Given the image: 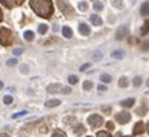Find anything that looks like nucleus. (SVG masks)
I'll use <instances>...</instances> for the list:
<instances>
[{
    "label": "nucleus",
    "mask_w": 149,
    "mask_h": 137,
    "mask_svg": "<svg viewBox=\"0 0 149 137\" xmlns=\"http://www.w3.org/2000/svg\"><path fill=\"white\" fill-rule=\"evenodd\" d=\"M124 57H125V51H124V50H116V51L111 52V58L122 59Z\"/></svg>",
    "instance_id": "obj_9"
},
{
    "label": "nucleus",
    "mask_w": 149,
    "mask_h": 137,
    "mask_svg": "<svg viewBox=\"0 0 149 137\" xmlns=\"http://www.w3.org/2000/svg\"><path fill=\"white\" fill-rule=\"evenodd\" d=\"M116 120L120 124H126L130 121V113L129 112H121V113L116 114Z\"/></svg>",
    "instance_id": "obj_4"
},
{
    "label": "nucleus",
    "mask_w": 149,
    "mask_h": 137,
    "mask_svg": "<svg viewBox=\"0 0 149 137\" xmlns=\"http://www.w3.org/2000/svg\"><path fill=\"white\" fill-rule=\"evenodd\" d=\"M104 58V52L100 51V50H95L93 54V59L94 61H101V59Z\"/></svg>",
    "instance_id": "obj_15"
},
{
    "label": "nucleus",
    "mask_w": 149,
    "mask_h": 137,
    "mask_svg": "<svg viewBox=\"0 0 149 137\" xmlns=\"http://www.w3.org/2000/svg\"><path fill=\"white\" fill-rule=\"evenodd\" d=\"M30 6L42 17H50L54 11L51 0H30Z\"/></svg>",
    "instance_id": "obj_1"
},
{
    "label": "nucleus",
    "mask_w": 149,
    "mask_h": 137,
    "mask_svg": "<svg viewBox=\"0 0 149 137\" xmlns=\"http://www.w3.org/2000/svg\"><path fill=\"white\" fill-rule=\"evenodd\" d=\"M93 87V83L90 81H86V82H83V90H90Z\"/></svg>",
    "instance_id": "obj_25"
},
{
    "label": "nucleus",
    "mask_w": 149,
    "mask_h": 137,
    "mask_svg": "<svg viewBox=\"0 0 149 137\" xmlns=\"http://www.w3.org/2000/svg\"><path fill=\"white\" fill-rule=\"evenodd\" d=\"M59 103H61L59 99H50V101L46 102V108H55V106H58Z\"/></svg>",
    "instance_id": "obj_14"
},
{
    "label": "nucleus",
    "mask_w": 149,
    "mask_h": 137,
    "mask_svg": "<svg viewBox=\"0 0 149 137\" xmlns=\"http://www.w3.org/2000/svg\"><path fill=\"white\" fill-rule=\"evenodd\" d=\"M17 63V59L16 58H12V59H10V61H7V65L8 66H15Z\"/></svg>",
    "instance_id": "obj_32"
},
{
    "label": "nucleus",
    "mask_w": 149,
    "mask_h": 137,
    "mask_svg": "<svg viewBox=\"0 0 149 137\" xmlns=\"http://www.w3.org/2000/svg\"><path fill=\"white\" fill-rule=\"evenodd\" d=\"M141 14H142V15H149V1H146V3L142 4V7H141Z\"/></svg>",
    "instance_id": "obj_16"
},
{
    "label": "nucleus",
    "mask_w": 149,
    "mask_h": 137,
    "mask_svg": "<svg viewBox=\"0 0 149 137\" xmlns=\"http://www.w3.org/2000/svg\"><path fill=\"white\" fill-rule=\"evenodd\" d=\"M51 137H66V133L63 132V130H55L54 133H52V136Z\"/></svg>",
    "instance_id": "obj_21"
},
{
    "label": "nucleus",
    "mask_w": 149,
    "mask_h": 137,
    "mask_svg": "<svg viewBox=\"0 0 149 137\" xmlns=\"http://www.w3.org/2000/svg\"><path fill=\"white\" fill-rule=\"evenodd\" d=\"M12 101H14V99H12V97H11V96H6V97H4V103H6V105H11V103H12Z\"/></svg>",
    "instance_id": "obj_29"
},
{
    "label": "nucleus",
    "mask_w": 149,
    "mask_h": 137,
    "mask_svg": "<svg viewBox=\"0 0 149 137\" xmlns=\"http://www.w3.org/2000/svg\"><path fill=\"white\" fill-rule=\"evenodd\" d=\"M102 109L105 110V113H109V110H110V108H106V106H104Z\"/></svg>",
    "instance_id": "obj_40"
},
{
    "label": "nucleus",
    "mask_w": 149,
    "mask_h": 137,
    "mask_svg": "<svg viewBox=\"0 0 149 137\" xmlns=\"http://www.w3.org/2000/svg\"><path fill=\"white\" fill-rule=\"evenodd\" d=\"M100 79H101V82L108 83V82H110V81H111V77L109 75V74H102V75L100 77Z\"/></svg>",
    "instance_id": "obj_17"
},
{
    "label": "nucleus",
    "mask_w": 149,
    "mask_h": 137,
    "mask_svg": "<svg viewBox=\"0 0 149 137\" xmlns=\"http://www.w3.org/2000/svg\"><path fill=\"white\" fill-rule=\"evenodd\" d=\"M1 87H3V82H0V89H1Z\"/></svg>",
    "instance_id": "obj_43"
},
{
    "label": "nucleus",
    "mask_w": 149,
    "mask_h": 137,
    "mask_svg": "<svg viewBox=\"0 0 149 137\" xmlns=\"http://www.w3.org/2000/svg\"><path fill=\"white\" fill-rule=\"evenodd\" d=\"M111 4L116 8H121L122 7V0H111Z\"/></svg>",
    "instance_id": "obj_23"
},
{
    "label": "nucleus",
    "mask_w": 149,
    "mask_h": 137,
    "mask_svg": "<svg viewBox=\"0 0 149 137\" xmlns=\"http://www.w3.org/2000/svg\"><path fill=\"white\" fill-rule=\"evenodd\" d=\"M74 132H75V134H78V136H81V134H83L85 133V128H83V125H78V127L74 129Z\"/></svg>",
    "instance_id": "obj_18"
},
{
    "label": "nucleus",
    "mask_w": 149,
    "mask_h": 137,
    "mask_svg": "<svg viewBox=\"0 0 149 137\" xmlns=\"http://www.w3.org/2000/svg\"><path fill=\"white\" fill-rule=\"evenodd\" d=\"M97 137H111V136H110V133L105 132V130H100L97 133Z\"/></svg>",
    "instance_id": "obj_26"
},
{
    "label": "nucleus",
    "mask_w": 149,
    "mask_h": 137,
    "mask_svg": "<svg viewBox=\"0 0 149 137\" xmlns=\"http://www.w3.org/2000/svg\"><path fill=\"white\" fill-rule=\"evenodd\" d=\"M23 52V48H15L14 50V55H20Z\"/></svg>",
    "instance_id": "obj_36"
},
{
    "label": "nucleus",
    "mask_w": 149,
    "mask_h": 137,
    "mask_svg": "<svg viewBox=\"0 0 149 137\" xmlns=\"http://www.w3.org/2000/svg\"><path fill=\"white\" fill-rule=\"evenodd\" d=\"M142 132H144V124L137 122L134 125V129H133V134H141Z\"/></svg>",
    "instance_id": "obj_8"
},
{
    "label": "nucleus",
    "mask_w": 149,
    "mask_h": 137,
    "mask_svg": "<svg viewBox=\"0 0 149 137\" xmlns=\"http://www.w3.org/2000/svg\"><path fill=\"white\" fill-rule=\"evenodd\" d=\"M12 42V34L8 28L0 27V43L3 46H8Z\"/></svg>",
    "instance_id": "obj_2"
},
{
    "label": "nucleus",
    "mask_w": 149,
    "mask_h": 137,
    "mask_svg": "<svg viewBox=\"0 0 149 137\" xmlns=\"http://www.w3.org/2000/svg\"><path fill=\"white\" fill-rule=\"evenodd\" d=\"M146 129H148V133H149V124H148V125H146Z\"/></svg>",
    "instance_id": "obj_45"
},
{
    "label": "nucleus",
    "mask_w": 149,
    "mask_h": 137,
    "mask_svg": "<svg viewBox=\"0 0 149 137\" xmlns=\"http://www.w3.org/2000/svg\"><path fill=\"white\" fill-rule=\"evenodd\" d=\"M137 113H139L140 116H141V114H142V116H144V114L146 113V108H145V106H144V108H140V109H139V112H137Z\"/></svg>",
    "instance_id": "obj_35"
},
{
    "label": "nucleus",
    "mask_w": 149,
    "mask_h": 137,
    "mask_svg": "<svg viewBox=\"0 0 149 137\" xmlns=\"http://www.w3.org/2000/svg\"><path fill=\"white\" fill-rule=\"evenodd\" d=\"M118 85L121 86V87H126V86L129 85V81H128V78H125V77H122L120 81H118Z\"/></svg>",
    "instance_id": "obj_20"
},
{
    "label": "nucleus",
    "mask_w": 149,
    "mask_h": 137,
    "mask_svg": "<svg viewBox=\"0 0 149 137\" xmlns=\"http://www.w3.org/2000/svg\"><path fill=\"white\" fill-rule=\"evenodd\" d=\"M1 19H3V15H1V11H0V22H1Z\"/></svg>",
    "instance_id": "obj_42"
},
{
    "label": "nucleus",
    "mask_w": 149,
    "mask_h": 137,
    "mask_svg": "<svg viewBox=\"0 0 149 137\" xmlns=\"http://www.w3.org/2000/svg\"><path fill=\"white\" fill-rule=\"evenodd\" d=\"M69 82L71 83V85H74V83L78 82V78H77L75 75H70V77H69Z\"/></svg>",
    "instance_id": "obj_30"
},
{
    "label": "nucleus",
    "mask_w": 149,
    "mask_h": 137,
    "mask_svg": "<svg viewBox=\"0 0 149 137\" xmlns=\"http://www.w3.org/2000/svg\"><path fill=\"white\" fill-rule=\"evenodd\" d=\"M87 122L90 124L91 128H98L104 124V118H102L100 114H91V116L87 118Z\"/></svg>",
    "instance_id": "obj_3"
},
{
    "label": "nucleus",
    "mask_w": 149,
    "mask_h": 137,
    "mask_svg": "<svg viewBox=\"0 0 149 137\" xmlns=\"http://www.w3.org/2000/svg\"><path fill=\"white\" fill-rule=\"evenodd\" d=\"M24 114H27V110H23V112H20V113H16V114H14V118H17V117H22V116H24Z\"/></svg>",
    "instance_id": "obj_34"
},
{
    "label": "nucleus",
    "mask_w": 149,
    "mask_h": 137,
    "mask_svg": "<svg viewBox=\"0 0 149 137\" xmlns=\"http://www.w3.org/2000/svg\"><path fill=\"white\" fill-rule=\"evenodd\" d=\"M128 32H129L128 27H126V26H121V27L117 30V32H116V39H117V41L125 39L126 36H128Z\"/></svg>",
    "instance_id": "obj_5"
},
{
    "label": "nucleus",
    "mask_w": 149,
    "mask_h": 137,
    "mask_svg": "<svg viewBox=\"0 0 149 137\" xmlns=\"http://www.w3.org/2000/svg\"><path fill=\"white\" fill-rule=\"evenodd\" d=\"M24 39L28 42H31L32 39H34V32L32 31H26L24 32Z\"/></svg>",
    "instance_id": "obj_19"
},
{
    "label": "nucleus",
    "mask_w": 149,
    "mask_h": 137,
    "mask_svg": "<svg viewBox=\"0 0 149 137\" xmlns=\"http://www.w3.org/2000/svg\"><path fill=\"white\" fill-rule=\"evenodd\" d=\"M38 31L40 32V34H46V32H47V26H46V24H40L39 28H38Z\"/></svg>",
    "instance_id": "obj_28"
},
{
    "label": "nucleus",
    "mask_w": 149,
    "mask_h": 137,
    "mask_svg": "<svg viewBox=\"0 0 149 137\" xmlns=\"http://www.w3.org/2000/svg\"><path fill=\"white\" fill-rule=\"evenodd\" d=\"M148 31H149V20H146L145 24H144V28L141 30V34L142 35H146V34H148Z\"/></svg>",
    "instance_id": "obj_22"
},
{
    "label": "nucleus",
    "mask_w": 149,
    "mask_h": 137,
    "mask_svg": "<svg viewBox=\"0 0 149 137\" xmlns=\"http://www.w3.org/2000/svg\"><path fill=\"white\" fill-rule=\"evenodd\" d=\"M61 89H62V85H61V83H52V85L47 86V92H49V93L61 92Z\"/></svg>",
    "instance_id": "obj_7"
},
{
    "label": "nucleus",
    "mask_w": 149,
    "mask_h": 137,
    "mask_svg": "<svg viewBox=\"0 0 149 137\" xmlns=\"http://www.w3.org/2000/svg\"><path fill=\"white\" fill-rule=\"evenodd\" d=\"M98 90H101V92H105V90H108V89H106V86H104V85H98Z\"/></svg>",
    "instance_id": "obj_39"
},
{
    "label": "nucleus",
    "mask_w": 149,
    "mask_h": 137,
    "mask_svg": "<svg viewBox=\"0 0 149 137\" xmlns=\"http://www.w3.org/2000/svg\"><path fill=\"white\" fill-rule=\"evenodd\" d=\"M90 22L94 24V26H101V24H102V19H101L98 15H95V14L90 16Z\"/></svg>",
    "instance_id": "obj_10"
},
{
    "label": "nucleus",
    "mask_w": 149,
    "mask_h": 137,
    "mask_svg": "<svg viewBox=\"0 0 149 137\" xmlns=\"http://www.w3.org/2000/svg\"><path fill=\"white\" fill-rule=\"evenodd\" d=\"M146 86H148V87H149V79H148V81H146Z\"/></svg>",
    "instance_id": "obj_44"
},
{
    "label": "nucleus",
    "mask_w": 149,
    "mask_h": 137,
    "mask_svg": "<svg viewBox=\"0 0 149 137\" xmlns=\"http://www.w3.org/2000/svg\"><path fill=\"white\" fill-rule=\"evenodd\" d=\"M1 3L6 6V7H8V8H12V7H15V6H19V4H22L24 0H0Z\"/></svg>",
    "instance_id": "obj_6"
},
{
    "label": "nucleus",
    "mask_w": 149,
    "mask_h": 137,
    "mask_svg": "<svg viewBox=\"0 0 149 137\" xmlns=\"http://www.w3.org/2000/svg\"><path fill=\"white\" fill-rule=\"evenodd\" d=\"M78 8H79L81 11H86V8H87L86 3H85V1H81V3L78 4Z\"/></svg>",
    "instance_id": "obj_31"
},
{
    "label": "nucleus",
    "mask_w": 149,
    "mask_h": 137,
    "mask_svg": "<svg viewBox=\"0 0 149 137\" xmlns=\"http://www.w3.org/2000/svg\"><path fill=\"white\" fill-rule=\"evenodd\" d=\"M126 137H129V136H126Z\"/></svg>",
    "instance_id": "obj_47"
},
{
    "label": "nucleus",
    "mask_w": 149,
    "mask_h": 137,
    "mask_svg": "<svg viewBox=\"0 0 149 137\" xmlns=\"http://www.w3.org/2000/svg\"><path fill=\"white\" fill-rule=\"evenodd\" d=\"M90 63H85V65H82V66H81V68H79V70H81V71H86V70H87V68H89V67H90Z\"/></svg>",
    "instance_id": "obj_33"
},
{
    "label": "nucleus",
    "mask_w": 149,
    "mask_h": 137,
    "mask_svg": "<svg viewBox=\"0 0 149 137\" xmlns=\"http://www.w3.org/2000/svg\"><path fill=\"white\" fill-rule=\"evenodd\" d=\"M93 8L95 11H101L102 8H104V6H102V3H100V1H95V3H94V6H93Z\"/></svg>",
    "instance_id": "obj_27"
},
{
    "label": "nucleus",
    "mask_w": 149,
    "mask_h": 137,
    "mask_svg": "<svg viewBox=\"0 0 149 137\" xmlns=\"http://www.w3.org/2000/svg\"><path fill=\"white\" fill-rule=\"evenodd\" d=\"M106 127H108V129H110V130H111V129H114V124L109 121V122L106 124Z\"/></svg>",
    "instance_id": "obj_37"
},
{
    "label": "nucleus",
    "mask_w": 149,
    "mask_h": 137,
    "mask_svg": "<svg viewBox=\"0 0 149 137\" xmlns=\"http://www.w3.org/2000/svg\"><path fill=\"white\" fill-rule=\"evenodd\" d=\"M87 137H91V136H87Z\"/></svg>",
    "instance_id": "obj_46"
},
{
    "label": "nucleus",
    "mask_w": 149,
    "mask_h": 137,
    "mask_svg": "<svg viewBox=\"0 0 149 137\" xmlns=\"http://www.w3.org/2000/svg\"><path fill=\"white\" fill-rule=\"evenodd\" d=\"M79 32L82 35H89L90 34V30H89V26L87 24H85V23H82V24H79Z\"/></svg>",
    "instance_id": "obj_11"
},
{
    "label": "nucleus",
    "mask_w": 149,
    "mask_h": 137,
    "mask_svg": "<svg viewBox=\"0 0 149 137\" xmlns=\"http://www.w3.org/2000/svg\"><path fill=\"white\" fill-rule=\"evenodd\" d=\"M0 137H10L7 133H0Z\"/></svg>",
    "instance_id": "obj_41"
},
{
    "label": "nucleus",
    "mask_w": 149,
    "mask_h": 137,
    "mask_svg": "<svg viewBox=\"0 0 149 137\" xmlns=\"http://www.w3.org/2000/svg\"><path fill=\"white\" fill-rule=\"evenodd\" d=\"M141 83H142V78H141V77H136V78L133 79V85L137 86V87H139Z\"/></svg>",
    "instance_id": "obj_24"
},
{
    "label": "nucleus",
    "mask_w": 149,
    "mask_h": 137,
    "mask_svg": "<svg viewBox=\"0 0 149 137\" xmlns=\"http://www.w3.org/2000/svg\"><path fill=\"white\" fill-rule=\"evenodd\" d=\"M27 71H28V67L26 65H23V66H22V73H23V74H26Z\"/></svg>",
    "instance_id": "obj_38"
},
{
    "label": "nucleus",
    "mask_w": 149,
    "mask_h": 137,
    "mask_svg": "<svg viewBox=\"0 0 149 137\" xmlns=\"http://www.w3.org/2000/svg\"><path fill=\"white\" fill-rule=\"evenodd\" d=\"M62 34H63V36H65V38H71V36H73V31H71V28L70 27H63L62 28Z\"/></svg>",
    "instance_id": "obj_13"
},
{
    "label": "nucleus",
    "mask_w": 149,
    "mask_h": 137,
    "mask_svg": "<svg viewBox=\"0 0 149 137\" xmlns=\"http://www.w3.org/2000/svg\"><path fill=\"white\" fill-rule=\"evenodd\" d=\"M133 105H134V98H128L121 102V106L124 108H132Z\"/></svg>",
    "instance_id": "obj_12"
}]
</instances>
